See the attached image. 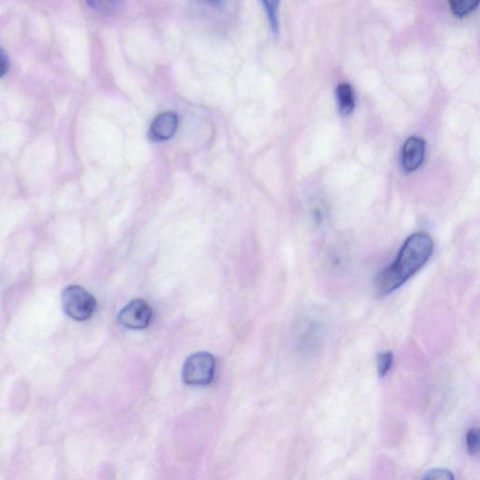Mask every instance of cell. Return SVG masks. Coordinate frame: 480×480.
I'll return each mask as SVG.
<instances>
[{
    "label": "cell",
    "instance_id": "cell-1",
    "mask_svg": "<svg viewBox=\"0 0 480 480\" xmlns=\"http://www.w3.org/2000/svg\"><path fill=\"white\" fill-rule=\"evenodd\" d=\"M434 241L428 234L415 233L408 237L394 262L375 279V289L381 297L395 292L417 274L430 259Z\"/></svg>",
    "mask_w": 480,
    "mask_h": 480
},
{
    "label": "cell",
    "instance_id": "cell-2",
    "mask_svg": "<svg viewBox=\"0 0 480 480\" xmlns=\"http://www.w3.org/2000/svg\"><path fill=\"white\" fill-rule=\"evenodd\" d=\"M61 303L65 314L76 321L89 319L97 308V301L79 285H70L62 291Z\"/></svg>",
    "mask_w": 480,
    "mask_h": 480
},
{
    "label": "cell",
    "instance_id": "cell-3",
    "mask_svg": "<svg viewBox=\"0 0 480 480\" xmlns=\"http://www.w3.org/2000/svg\"><path fill=\"white\" fill-rule=\"evenodd\" d=\"M215 357L207 352H198L184 362L183 382L188 386H207L214 378Z\"/></svg>",
    "mask_w": 480,
    "mask_h": 480
},
{
    "label": "cell",
    "instance_id": "cell-4",
    "mask_svg": "<svg viewBox=\"0 0 480 480\" xmlns=\"http://www.w3.org/2000/svg\"><path fill=\"white\" fill-rule=\"evenodd\" d=\"M152 310L149 304L142 298H135L119 311L117 321L125 329L140 330L151 324Z\"/></svg>",
    "mask_w": 480,
    "mask_h": 480
},
{
    "label": "cell",
    "instance_id": "cell-5",
    "mask_svg": "<svg viewBox=\"0 0 480 480\" xmlns=\"http://www.w3.org/2000/svg\"><path fill=\"white\" fill-rule=\"evenodd\" d=\"M425 157V142L417 136L408 138L402 148V166L407 172L418 169Z\"/></svg>",
    "mask_w": 480,
    "mask_h": 480
},
{
    "label": "cell",
    "instance_id": "cell-6",
    "mask_svg": "<svg viewBox=\"0 0 480 480\" xmlns=\"http://www.w3.org/2000/svg\"><path fill=\"white\" fill-rule=\"evenodd\" d=\"M178 127V117L173 112L159 114L151 125V135L157 140H168L174 136Z\"/></svg>",
    "mask_w": 480,
    "mask_h": 480
},
{
    "label": "cell",
    "instance_id": "cell-7",
    "mask_svg": "<svg viewBox=\"0 0 480 480\" xmlns=\"http://www.w3.org/2000/svg\"><path fill=\"white\" fill-rule=\"evenodd\" d=\"M337 97L341 113L348 116L354 108V90L350 85L341 84L337 87Z\"/></svg>",
    "mask_w": 480,
    "mask_h": 480
},
{
    "label": "cell",
    "instance_id": "cell-8",
    "mask_svg": "<svg viewBox=\"0 0 480 480\" xmlns=\"http://www.w3.org/2000/svg\"><path fill=\"white\" fill-rule=\"evenodd\" d=\"M479 1H472V0H455V1H449L450 7L453 13L456 16H460L463 17L468 13H470L472 10L476 9L477 5H479Z\"/></svg>",
    "mask_w": 480,
    "mask_h": 480
},
{
    "label": "cell",
    "instance_id": "cell-9",
    "mask_svg": "<svg viewBox=\"0 0 480 480\" xmlns=\"http://www.w3.org/2000/svg\"><path fill=\"white\" fill-rule=\"evenodd\" d=\"M394 357L391 351L382 352L377 356V372L381 378L385 377L391 370Z\"/></svg>",
    "mask_w": 480,
    "mask_h": 480
},
{
    "label": "cell",
    "instance_id": "cell-10",
    "mask_svg": "<svg viewBox=\"0 0 480 480\" xmlns=\"http://www.w3.org/2000/svg\"><path fill=\"white\" fill-rule=\"evenodd\" d=\"M422 480H455L452 472L447 469H434L428 472Z\"/></svg>",
    "mask_w": 480,
    "mask_h": 480
},
{
    "label": "cell",
    "instance_id": "cell-11",
    "mask_svg": "<svg viewBox=\"0 0 480 480\" xmlns=\"http://www.w3.org/2000/svg\"><path fill=\"white\" fill-rule=\"evenodd\" d=\"M466 442H468L469 452L472 455L477 454L479 449V431L477 429H473L469 431Z\"/></svg>",
    "mask_w": 480,
    "mask_h": 480
},
{
    "label": "cell",
    "instance_id": "cell-12",
    "mask_svg": "<svg viewBox=\"0 0 480 480\" xmlns=\"http://www.w3.org/2000/svg\"><path fill=\"white\" fill-rule=\"evenodd\" d=\"M278 4L279 2L276 1L264 2L266 12H268L269 21H271V26L274 31H277V29H278V20H277V7H278Z\"/></svg>",
    "mask_w": 480,
    "mask_h": 480
},
{
    "label": "cell",
    "instance_id": "cell-13",
    "mask_svg": "<svg viewBox=\"0 0 480 480\" xmlns=\"http://www.w3.org/2000/svg\"><path fill=\"white\" fill-rule=\"evenodd\" d=\"M87 4L92 9L97 10L101 12H111L117 7V3L114 1H89Z\"/></svg>",
    "mask_w": 480,
    "mask_h": 480
},
{
    "label": "cell",
    "instance_id": "cell-14",
    "mask_svg": "<svg viewBox=\"0 0 480 480\" xmlns=\"http://www.w3.org/2000/svg\"><path fill=\"white\" fill-rule=\"evenodd\" d=\"M9 70V60L3 50L0 47V77L4 76Z\"/></svg>",
    "mask_w": 480,
    "mask_h": 480
}]
</instances>
